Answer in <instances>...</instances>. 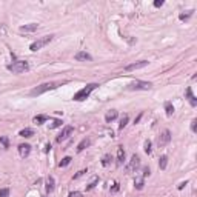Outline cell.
Returning a JSON list of instances; mask_svg holds the SVG:
<instances>
[{
	"mask_svg": "<svg viewBox=\"0 0 197 197\" xmlns=\"http://www.w3.org/2000/svg\"><path fill=\"white\" fill-rule=\"evenodd\" d=\"M97 86H98L97 83H89V85H86L85 88L80 89V91H77V93L74 94V97H73V98H74L76 102H82V100H85V98H88V97H89V94H91Z\"/></svg>",
	"mask_w": 197,
	"mask_h": 197,
	"instance_id": "cell-1",
	"label": "cell"
},
{
	"mask_svg": "<svg viewBox=\"0 0 197 197\" xmlns=\"http://www.w3.org/2000/svg\"><path fill=\"white\" fill-rule=\"evenodd\" d=\"M62 83H63V82H62ZM62 83H60V82H49V83H43V85H40V86H37V88H34L32 91H31V96H40V94L46 93V91L56 89V88H57V86H60Z\"/></svg>",
	"mask_w": 197,
	"mask_h": 197,
	"instance_id": "cell-2",
	"label": "cell"
},
{
	"mask_svg": "<svg viewBox=\"0 0 197 197\" xmlns=\"http://www.w3.org/2000/svg\"><path fill=\"white\" fill-rule=\"evenodd\" d=\"M8 69L15 73V74H22V73H26V71L29 69V65H28V62H25V60H15L8 66Z\"/></svg>",
	"mask_w": 197,
	"mask_h": 197,
	"instance_id": "cell-3",
	"label": "cell"
},
{
	"mask_svg": "<svg viewBox=\"0 0 197 197\" xmlns=\"http://www.w3.org/2000/svg\"><path fill=\"white\" fill-rule=\"evenodd\" d=\"M52 39H54V35H46V37H42V39H39V40L32 42L31 46H29V49H31V51H39V49H42L43 46H46V45H48Z\"/></svg>",
	"mask_w": 197,
	"mask_h": 197,
	"instance_id": "cell-4",
	"label": "cell"
},
{
	"mask_svg": "<svg viewBox=\"0 0 197 197\" xmlns=\"http://www.w3.org/2000/svg\"><path fill=\"white\" fill-rule=\"evenodd\" d=\"M151 85L149 82H143V80H134V82H131L129 85H128V89L129 91H139V89H151Z\"/></svg>",
	"mask_w": 197,
	"mask_h": 197,
	"instance_id": "cell-5",
	"label": "cell"
},
{
	"mask_svg": "<svg viewBox=\"0 0 197 197\" xmlns=\"http://www.w3.org/2000/svg\"><path fill=\"white\" fill-rule=\"evenodd\" d=\"M169 142H171V132H169V129H163L162 132H160V136L157 137V145H159V148L166 146Z\"/></svg>",
	"mask_w": 197,
	"mask_h": 197,
	"instance_id": "cell-6",
	"label": "cell"
},
{
	"mask_svg": "<svg viewBox=\"0 0 197 197\" xmlns=\"http://www.w3.org/2000/svg\"><path fill=\"white\" fill-rule=\"evenodd\" d=\"M140 166V157L137 156V154H134L132 157H131V160H129V163L126 165V168H125V171H126V174H129V173H136V169Z\"/></svg>",
	"mask_w": 197,
	"mask_h": 197,
	"instance_id": "cell-7",
	"label": "cell"
},
{
	"mask_svg": "<svg viewBox=\"0 0 197 197\" xmlns=\"http://www.w3.org/2000/svg\"><path fill=\"white\" fill-rule=\"evenodd\" d=\"M73 131H74V128L73 126H71V125H68V126H65L63 129H62V132L59 134V136H57V143H62V142H63V140H66L69 136H71V134H73Z\"/></svg>",
	"mask_w": 197,
	"mask_h": 197,
	"instance_id": "cell-8",
	"label": "cell"
},
{
	"mask_svg": "<svg viewBox=\"0 0 197 197\" xmlns=\"http://www.w3.org/2000/svg\"><path fill=\"white\" fill-rule=\"evenodd\" d=\"M148 63H149L148 60H140V62H136V63L126 65V66H125V71H134V69H140V68H145V66H146Z\"/></svg>",
	"mask_w": 197,
	"mask_h": 197,
	"instance_id": "cell-9",
	"label": "cell"
},
{
	"mask_svg": "<svg viewBox=\"0 0 197 197\" xmlns=\"http://www.w3.org/2000/svg\"><path fill=\"white\" fill-rule=\"evenodd\" d=\"M74 59H76L77 62H89V60H93V57L89 56L86 51H79L77 54L74 56Z\"/></svg>",
	"mask_w": 197,
	"mask_h": 197,
	"instance_id": "cell-10",
	"label": "cell"
},
{
	"mask_svg": "<svg viewBox=\"0 0 197 197\" xmlns=\"http://www.w3.org/2000/svg\"><path fill=\"white\" fill-rule=\"evenodd\" d=\"M31 153V145H28V143H22V145H19V154L22 157H28Z\"/></svg>",
	"mask_w": 197,
	"mask_h": 197,
	"instance_id": "cell-11",
	"label": "cell"
},
{
	"mask_svg": "<svg viewBox=\"0 0 197 197\" xmlns=\"http://www.w3.org/2000/svg\"><path fill=\"white\" fill-rule=\"evenodd\" d=\"M37 28H39L37 23H28V25L20 26V32H34V31H37Z\"/></svg>",
	"mask_w": 197,
	"mask_h": 197,
	"instance_id": "cell-12",
	"label": "cell"
},
{
	"mask_svg": "<svg viewBox=\"0 0 197 197\" xmlns=\"http://www.w3.org/2000/svg\"><path fill=\"white\" fill-rule=\"evenodd\" d=\"M186 97H188V102H190L191 106H196L197 105V98L193 94V88H186Z\"/></svg>",
	"mask_w": 197,
	"mask_h": 197,
	"instance_id": "cell-13",
	"label": "cell"
},
{
	"mask_svg": "<svg viewBox=\"0 0 197 197\" xmlns=\"http://www.w3.org/2000/svg\"><path fill=\"white\" fill-rule=\"evenodd\" d=\"M115 119H117V111H115V110H111V111H108V112L105 114V120L108 122V123H111Z\"/></svg>",
	"mask_w": 197,
	"mask_h": 197,
	"instance_id": "cell-14",
	"label": "cell"
},
{
	"mask_svg": "<svg viewBox=\"0 0 197 197\" xmlns=\"http://www.w3.org/2000/svg\"><path fill=\"white\" fill-rule=\"evenodd\" d=\"M89 145H91V140H89V139H83V140L77 145V153H82V151H83L85 148H88Z\"/></svg>",
	"mask_w": 197,
	"mask_h": 197,
	"instance_id": "cell-15",
	"label": "cell"
},
{
	"mask_svg": "<svg viewBox=\"0 0 197 197\" xmlns=\"http://www.w3.org/2000/svg\"><path fill=\"white\" fill-rule=\"evenodd\" d=\"M45 188H46V193H52V191H54V177H48L46 179V186H45Z\"/></svg>",
	"mask_w": 197,
	"mask_h": 197,
	"instance_id": "cell-16",
	"label": "cell"
},
{
	"mask_svg": "<svg viewBox=\"0 0 197 197\" xmlns=\"http://www.w3.org/2000/svg\"><path fill=\"white\" fill-rule=\"evenodd\" d=\"M123 160H125V149H123V146H119V149H117V165L119 166L123 163Z\"/></svg>",
	"mask_w": 197,
	"mask_h": 197,
	"instance_id": "cell-17",
	"label": "cell"
},
{
	"mask_svg": "<svg viewBox=\"0 0 197 197\" xmlns=\"http://www.w3.org/2000/svg\"><path fill=\"white\" fill-rule=\"evenodd\" d=\"M19 136L28 139V137H32V136H34V131H32L31 128H25V129H22V131L19 132Z\"/></svg>",
	"mask_w": 197,
	"mask_h": 197,
	"instance_id": "cell-18",
	"label": "cell"
},
{
	"mask_svg": "<svg viewBox=\"0 0 197 197\" xmlns=\"http://www.w3.org/2000/svg\"><path fill=\"white\" fill-rule=\"evenodd\" d=\"M165 111H166V115H173L174 114V106L171 102H165Z\"/></svg>",
	"mask_w": 197,
	"mask_h": 197,
	"instance_id": "cell-19",
	"label": "cell"
},
{
	"mask_svg": "<svg viewBox=\"0 0 197 197\" xmlns=\"http://www.w3.org/2000/svg\"><path fill=\"white\" fill-rule=\"evenodd\" d=\"M46 120H48V117H46L45 114H42V115H35V117H34V123H35V125H42V123H45Z\"/></svg>",
	"mask_w": 197,
	"mask_h": 197,
	"instance_id": "cell-20",
	"label": "cell"
},
{
	"mask_svg": "<svg viewBox=\"0 0 197 197\" xmlns=\"http://www.w3.org/2000/svg\"><path fill=\"white\" fill-rule=\"evenodd\" d=\"M128 120H129V117H128V114H123V117L120 119V123H119V129L122 131L125 126H126V123H128Z\"/></svg>",
	"mask_w": 197,
	"mask_h": 197,
	"instance_id": "cell-21",
	"label": "cell"
},
{
	"mask_svg": "<svg viewBox=\"0 0 197 197\" xmlns=\"http://www.w3.org/2000/svg\"><path fill=\"white\" fill-rule=\"evenodd\" d=\"M166 165H168V157H166V156H162V157H160V160H159V166H160V169H165Z\"/></svg>",
	"mask_w": 197,
	"mask_h": 197,
	"instance_id": "cell-22",
	"label": "cell"
},
{
	"mask_svg": "<svg viewBox=\"0 0 197 197\" xmlns=\"http://www.w3.org/2000/svg\"><path fill=\"white\" fill-rule=\"evenodd\" d=\"M134 186H136L137 190H142V188H143V177H136V180H134Z\"/></svg>",
	"mask_w": 197,
	"mask_h": 197,
	"instance_id": "cell-23",
	"label": "cell"
},
{
	"mask_svg": "<svg viewBox=\"0 0 197 197\" xmlns=\"http://www.w3.org/2000/svg\"><path fill=\"white\" fill-rule=\"evenodd\" d=\"M71 160H73V159H71L69 156H66V157H65V159L60 162V168H65V166H68V165L71 163Z\"/></svg>",
	"mask_w": 197,
	"mask_h": 197,
	"instance_id": "cell-24",
	"label": "cell"
},
{
	"mask_svg": "<svg viewBox=\"0 0 197 197\" xmlns=\"http://www.w3.org/2000/svg\"><path fill=\"white\" fill-rule=\"evenodd\" d=\"M59 126H62V120L56 119V120H52V123L49 125V129H54V128H59Z\"/></svg>",
	"mask_w": 197,
	"mask_h": 197,
	"instance_id": "cell-25",
	"label": "cell"
},
{
	"mask_svg": "<svg viewBox=\"0 0 197 197\" xmlns=\"http://www.w3.org/2000/svg\"><path fill=\"white\" fill-rule=\"evenodd\" d=\"M0 143L3 145V148H5V149L10 148V140H8V137H0Z\"/></svg>",
	"mask_w": 197,
	"mask_h": 197,
	"instance_id": "cell-26",
	"label": "cell"
},
{
	"mask_svg": "<svg viewBox=\"0 0 197 197\" xmlns=\"http://www.w3.org/2000/svg\"><path fill=\"white\" fill-rule=\"evenodd\" d=\"M193 12H194V11H188L186 14H180V15H179V19H180V20H188V19H190V17L193 15Z\"/></svg>",
	"mask_w": 197,
	"mask_h": 197,
	"instance_id": "cell-27",
	"label": "cell"
},
{
	"mask_svg": "<svg viewBox=\"0 0 197 197\" xmlns=\"http://www.w3.org/2000/svg\"><path fill=\"white\" fill-rule=\"evenodd\" d=\"M110 162H111V157H110L108 154H105V156H103V159H102V165H103V166H108V165H110Z\"/></svg>",
	"mask_w": 197,
	"mask_h": 197,
	"instance_id": "cell-28",
	"label": "cell"
},
{
	"mask_svg": "<svg viewBox=\"0 0 197 197\" xmlns=\"http://www.w3.org/2000/svg\"><path fill=\"white\" fill-rule=\"evenodd\" d=\"M97 182H98V179H97V177H94V180H93L91 183H89V185L86 186V191H91V190H93V188H94V186L97 185Z\"/></svg>",
	"mask_w": 197,
	"mask_h": 197,
	"instance_id": "cell-29",
	"label": "cell"
},
{
	"mask_svg": "<svg viewBox=\"0 0 197 197\" xmlns=\"http://www.w3.org/2000/svg\"><path fill=\"white\" fill-rule=\"evenodd\" d=\"M143 149H145L146 154H151V142H149V140L145 142V148H143Z\"/></svg>",
	"mask_w": 197,
	"mask_h": 197,
	"instance_id": "cell-30",
	"label": "cell"
},
{
	"mask_svg": "<svg viewBox=\"0 0 197 197\" xmlns=\"http://www.w3.org/2000/svg\"><path fill=\"white\" fill-rule=\"evenodd\" d=\"M8 196H10V190H8V188L0 190V197H8Z\"/></svg>",
	"mask_w": 197,
	"mask_h": 197,
	"instance_id": "cell-31",
	"label": "cell"
},
{
	"mask_svg": "<svg viewBox=\"0 0 197 197\" xmlns=\"http://www.w3.org/2000/svg\"><path fill=\"white\" fill-rule=\"evenodd\" d=\"M191 131H193V132H197V120H196V119L191 122Z\"/></svg>",
	"mask_w": 197,
	"mask_h": 197,
	"instance_id": "cell-32",
	"label": "cell"
},
{
	"mask_svg": "<svg viewBox=\"0 0 197 197\" xmlns=\"http://www.w3.org/2000/svg\"><path fill=\"white\" fill-rule=\"evenodd\" d=\"M69 197H83V194L79 191H74V193H69Z\"/></svg>",
	"mask_w": 197,
	"mask_h": 197,
	"instance_id": "cell-33",
	"label": "cell"
},
{
	"mask_svg": "<svg viewBox=\"0 0 197 197\" xmlns=\"http://www.w3.org/2000/svg\"><path fill=\"white\" fill-rule=\"evenodd\" d=\"M149 173H151V171H149V168H143V176H142V177L145 179L146 176H149Z\"/></svg>",
	"mask_w": 197,
	"mask_h": 197,
	"instance_id": "cell-34",
	"label": "cell"
},
{
	"mask_svg": "<svg viewBox=\"0 0 197 197\" xmlns=\"http://www.w3.org/2000/svg\"><path fill=\"white\" fill-rule=\"evenodd\" d=\"M162 5H163V0H156V2H154V6L156 8H160Z\"/></svg>",
	"mask_w": 197,
	"mask_h": 197,
	"instance_id": "cell-35",
	"label": "cell"
},
{
	"mask_svg": "<svg viewBox=\"0 0 197 197\" xmlns=\"http://www.w3.org/2000/svg\"><path fill=\"white\" fill-rule=\"evenodd\" d=\"M85 173H86V171H85V169H83V171H79V173H77V174H76V176H74V179H79V177H80V176H83V174H85Z\"/></svg>",
	"mask_w": 197,
	"mask_h": 197,
	"instance_id": "cell-36",
	"label": "cell"
},
{
	"mask_svg": "<svg viewBox=\"0 0 197 197\" xmlns=\"http://www.w3.org/2000/svg\"><path fill=\"white\" fill-rule=\"evenodd\" d=\"M115 191H119V185H117V183H115L114 188H112V193H115Z\"/></svg>",
	"mask_w": 197,
	"mask_h": 197,
	"instance_id": "cell-37",
	"label": "cell"
},
{
	"mask_svg": "<svg viewBox=\"0 0 197 197\" xmlns=\"http://www.w3.org/2000/svg\"><path fill=\"white\" fill-rule=\"evenodd\" d=\"M142 115H143V114H142V112H140V114H139V117H137V119H136V122H134V123H139V120H140V119H142Z\"/></svg>",
	"mask_w": 197,
	"mask_h": 197,
	"instance_id": "cell-38",
	"label": "cell"
},
{
	"mask_svg": "<svg viewBox=\"0 0 197 197\" xmlns=\"http://www.w3.org/2000/svg\"><path fill=\"white\" fill-rule=\"evenodd\" d=\"M186 185V182H183V183H180V185H179V190H182V188Z\"/></svg>",
	"mask_w": 197,
	"mask_h": 197,
	"instance_id": "cell-39",
	"label": "cell"
}]
</instances>
